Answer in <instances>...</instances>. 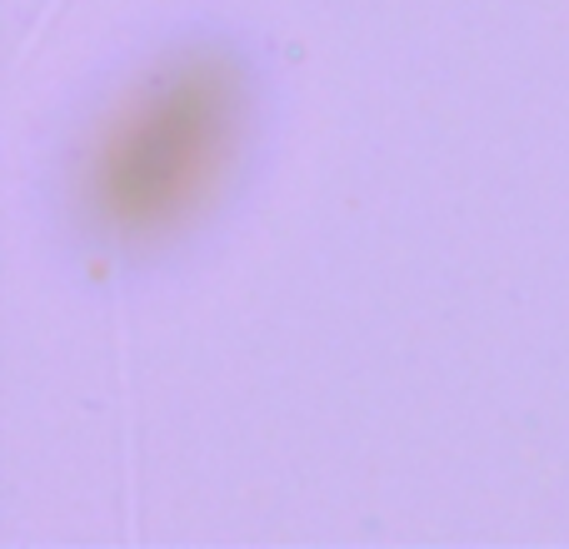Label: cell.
I'll list each match as a JSON object with an SVG mask.
<instances>
[{"label": "cell", "mask_w": 569, "mask_h": 549, "mask_svg": "<svg viewBox=\"0 0 569 549\" xmlns=\"http://www.w3.org/2000/svg\"><path fill=\"white\" fill-rule=\"evenodd\" d=\"M250 130V76L230 46L170 50L96 126L76 166L86 236L150 250L196 226L230 186Z\"/></svg>", "instance_id": "6da1fadb"}]
</instances>
